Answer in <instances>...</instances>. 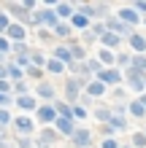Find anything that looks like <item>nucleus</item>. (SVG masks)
Returning <instances> with one entry per match:
<instances>
[{
    "instance_id": "nucleus-46",
    "label": "nucleus",
    "mask_w": 146,
    "mask_h": 148,
    "mask_svg": "<svg viewBox=\"0 0 146 148\" xmlns=\"http://www.w3.org/2000/svg\"><path fill=\"white\" fill-rule=\"evenodd\" d=\"M111 94H114V100H116V102H127V100H125V86H116V89H111Z\"/></svg>"
},
{
    "instance_id": "nucleus-4",
    "label": "nucleus",
    "mask_w": 146,
    "mask_h": 148,
    "mask_svg": "<svg viewBox=\"0 0 146 148\" xmlns=\"http://www.w3.org/2000/svg\"><path fill=\"white\" fill-rule=\"evenodd\" d=\"M98 81H100V84H106L108 89H116V86H122V84H125V73L119 70V67H103V73L98 75Z\"/></svg>"
},
{
    "instance_id": "nucleus-11",
    "label": "nucleus",
    "mask_w": 146,
    "mask_h": 148,
    "mask_svg": "<svg viewBox=\"0 0 146 148\" xmlns=\"http://www.w3.org/2000/svg\"><path fill=\"white\" fill-rule=\"evenodd\" d=\"M27 35H30V30L22 27L19 22H11V24H8V30H6V38L11 40V43H27Z\"/></svg>"
},
{
    "instance_id": "nucleus-15",
    "label": "nucleus",
    "mask_w": 146,
    "mask_h": 148,
    "mask_svg": "<svg viewBox=\"0 0 146 148\" xmlns=\"http://www.w3.org/2000/svg\"><path fill=\"white\" fill-rule=\"evenodd\" d=\"M76 5H79V3H65V0H57L54 14L60 16V22H71V16L76 14Z\"/></svg>"
},
{
    "instance_id": "nucleus-52",
    "label": "nucleus",
    "mask_w": 146,
    "mask_h": 148,
    "mask_svg": "<svg viewBox=\"0 0 146 148\" xmlns=\"http://www.w3.org/2000/svg\"><path fill=\"white\" fill-rule=\"evenodd\" d=\"M0 148H8V140H0Z\"/></svg>"
},
{
    "instance_id": "nucleus-38",
    "label": "nucleus",
    "mask_w": 146,
    "mask_h": 148,
    "mask_svg": "<svg viewBox=\"0 0 146 148\" xmlns=\"http://www.w3.org/2000/svg\"><path fill=\"white\" fill-rule=\"evenodd\" d=\"M130 145H133V148H146V135H143V132H133Z\"/></svg>"
},
{
    "instance_id": "nucleus-39",
    "label": "nucleus",
    "mask_w": 146,
    "mask_h": 148,
    "mask_svg": "<svg viewBox=\"0 0 146 148\" xmlns=\"http://www.w3.org/2000/svg\"><path fill=\"white\" fill-rule=\"evenodd\" d=\"M84 119H89V110L84 105H73V121H84Z\"/></svg>"
},
{
    "instance_id": "nucleus-7",
    "label": "nucleus",
    "mask_w": 146,
    "mask_h": 148,
    "mask_svg": "<svg viewBox=\"0 0 146 148\" xmlns=\"http://www.w3.org/2000/svg\"><path fill=\"white\" fill-rule=\"evenodd\" d=\"M35 143L38 148H54V143H60V135L54 127H41L38 135H35Z\"/></svg>"
},
{
    "instance_id": "nucleus-27",
    "label": "nucleus",
    "mask_w": 146,
    "mask_h": 148,
    "mask_svg": "<svg viewBox=\"0 0 146 148\" xmlns=\"http://www.w3.org/2000/svg\"><path fill=\"white\" fill-rule=\"evenodd\" d=\"M127 116H133V119H146V110L141 108L138 100H127Z\"/></svg>"
},
{
    "instance_id": "nucleus-13",
    "label": "nucleus",
    "mask_w": 146,
    "mask_h": 148,
    "mask_svg": "<svg viewBox=\"0 0 146 148\" xmlns=\"http://www.w3.org/2000/svg\"><path fill=\"white\" fill-rule=\"evenodd\" d=\"M76 127H79V124H76L73 119H60V116H57V121H54L57 135H60V137H68V140H71V135L76 132Z\"/></svg>"
},
{
    "instance_id": "nucleus-54",
    "label": "nucleus",
    "mask_w": 146,
    "mask_h": 148,
    "mask_svg": "<svg viewBox=\"0 0 146 148\" xmlns=\"http://www.w3.org/2000/svg\"><path fill=\"white\" fill-rule=\"evenodd\" d=\"M143 135H146V129H143Z\"/></svg>"
},
{
    "instance_id": "nucleus-35",
    "label": "nucleus",
    "mask_w": 146,
    "mask_h": 148,
    "mask_svg": "<svg viewBox=\"0 0 146 148\" xmlns=\"http://www.w3.org/2000/svg\"><path fill=\"white\" fill-rule=\"evenodd\" d=\"M11 94H14V97H22V94H30V86H27V81L11 84Z\"/></svg>"
},
{
    "instance_id": "nucleus-20",
    "label": "nucleus",
    "mask_w": 146,
    "mask_h": 148,
    "mask_svg": "<svg viewBox=\"0 0 146 148\" xmlns=\"http://www.w3.org/2000/svg\"><path fill=\"white\" fill-rule=\"evenodd\" d=\"M119 46H122V38L116 35V32H108L100 38V49H108V51H119Z\"/></svg>"
},
{
    "instance_id": "nucleus-37",
    "label": "nucleus",
    "mask_w": 146,
    "mask_h": 148,
    "mask_svg": "<svg viewBox=\"0 0 146 148\" xmlns=\"http://www.w3.org/2000/svg\"><path fill=\"white\" fill-rule=\"evenodd\" d=\"M35 38H38L41 43H51L54 32H51V30H46V27H38V30H35Z\"/></svg>"
},
{
    "instance_id": "nucleus-2",
    "label": "nucleus",
    "mask_w": 146,
    "mask_h": 148,
    "mask_svg": "<svg viewBox=\"0 0 146 148\" xmlns=\"http://www.w3.org/2000/svg\"><path fill=\"white\" fill-rule=\"evenodd\" d=\"M125 86L141 97V94L146 92V73H138V70H133V67L125 70Z\"/></svg>"
},
{
    "instance_id": "nucleus-31",
    "label": "nucleus",
    "mask_w": 146,
    "mask_h": 148,
    "mask_svg": "<svg viewBox=\"0 0 146 148\" xmlns=\"http://www.w3.org/2000/svg\"><path fill=\"white\" fill-rule=\"evenodd\" d=\"M87 70H89L92 78H98V75L103 73V65L98 62V57H89V59H87Z\"/></svg>"
},
{
    "instance_id": "nucleus-34",
    "label": "nucleus",
    "mask_w": 146,
    "mask_h": 148,
    "mask_svg": "<svg viewBox=\"0 0 146 148\" xmlns=\"http://www.w3.org/2000/svg\"><path fill=\"white\" fill-rule=\"evenodd\" d=\"M89 32H92V38H95V40H100L103 35H106V22H92Z\"/></svg>"
},
{
    "instance_id": "nucleus-43",
    "label": "nucleus",
    "mask_w": 146,
    "mask_h": 148,
    "mask_svg": "<svg viewBox=\"0 0 146 148\" xmlns=\"http://www.w3.org/2000/svg\"><path fill=\"white\" fill-rule=\"evenodd\" d=\"M98 132L103 135V140H106V137H116V132H114L108 124H98Z\"/></svg>"
},
{
    "instance_id": "nucleus-19",
    "label": "nucleus",
    "mask_w": 146,
    "mask_h": 148,
    "mask_svg": "<svg viewBox=\"0 0 146 148\" xmlns=\"http://www.w3.org/2000/svg\"><path fill=\"white\" fill-rule=\"evenodd\" d=\"M51 32H54V38H57L60 43H68V40H73V27H71L68 22H60V24H57V27L51 30Z\"/></svg>"
},
{
    "instance_id": "nucleus-25",
    "label": "nucleus",
    "mask_w": 146,
    "mask_h": 148,
    "mask_svg": "<svg viewBox=\"0 0 146 148\" xmlns=\"http://www.w3.org/2000/svg\"><path fill=\"white\" fill-rule=\"evenodd\" d=\"M46 62H49V54H44L38 49H30V65L33 67H46Z\"/></svg>"
},
{
    "instance_id": "nucleus-45",
    "label": "nucleus",
    "mask_w": 146,
    "mask_h": 148,
    "mask_svg": "<svg viewBox=\"0 0 146 148\" xmlns=\"http://www.w3.org/2000/svg\"><path fill=\"white\" fill-rule=\"evenodd\" d=\"M122 143L116 140V137H106V140H100V148H119Z\"/></svg>"
},
{
    "instance_id": "nucleus-44",
    "label": "nucleus",
    "mask_w": 146,
    "mask_h": 148,
    "mask_svg": "<svg viewBox=\"0 0 146 148\" xmlns=\"http://www.w3.org/2000/svg\"><path fill=\"white\" fill-rule=\"evenodd\" d=\"M11 105H14V94H0V108L11 110Z\"/></svg>"
},
{
    "instance_id": "nucleus-28",
    "label": "nucleus",
    "mask_w": 146,
    "mask_h": 148,
    "mask_svg": "<svg viewBox=\"0 0 146 148\" xmlns=\"http://www.w3.org/2000/svg\"><path fill=\"white\" fill-rule=\"evenodd\" d=\"M108 127L119 135V132H125L130 124H127V116H116V113H114V116H111V121H108Z\"/></svg>"
},
{
    "instance_id": "nucleus-14",
    "label": "nucleus",
    "mask_w": 146,
    "mask_h": 148,
    "mask_svg": "<svg viewBox=\"0 0 146 148\" xmlns=\"http://www.w3.org/2000/svg\"><path fill=\"white\" fill-rule=\"evenodd\" d=\"M49 57H51V59H60L65 67L73 62V54H71V49H68V43H57V46L51 49V54H49Z\"/></svg>"
},
{
    "instance_id": "nucleus-32",
    "label": "nucleus",
    "mask_w": 146,
    "mask_h": 148,
    "mask_svg": "<svg viewBox=\"0 0 146 148\" xmlns=\"http://www.w3.org/2000/svg\"><path fill=\"white\" fill-rule=\"evenodd\" d=\"M30 43H11V57H27Z\"/></svg>"
},
{
    "instance_id": "nucleus-40",
    "label": "nucleus",
    "mask_w": 146,
    "mask_h": 148,
    "mask_svg": "<svg viewBox=\"0 0 146 148\" xmlns=\"http://www.w3.org/2000/svg\"><path fill=\"white\" fill-rule=\"evenodd\" d=\"M16 148H38V143H35V137H19Z\"/></svg>"
},
{
    "instance_id": "nucleus-26",
    "label": "nucleus",
    "mask_w": 146,
    "mask_h": 148,
    "mask_svg": "<svg viewBox=\"0 0 146 148\" xmlns=\"http://www.w3.org/2000/svg\"><path fill=\"white\" fill-rule=\"evenodd\" d=\"M44 70H46L49 75H62V73H68V67L60 62V59H51V57H49V62H46Z\"/></svg>"
},
{
    "instance_id": "nucleus-18",
    "label": "nucleus",
    "mask_w": 146,
    "mask_h": 148,
    "mask_svg": "<svg viewBox=\"0 0 146 148\" xmlns=\"http://www.w3.org/2000/svg\"><path fill=\"white\" fill-rule=\"evenodd\" d=\"M127 43H130V49H133V54H146V35L143 32L135 30L130 38H127Z\"/></svg>"
},
{
    "instance_id": "nucleus-22",
    "label": "nucleus",
    "mask_w": 146,
    "mask_h": 148,
    "mask_svg": "<svg viewBox=\"0 0 146 148\" xmlns=\"http://www.w3.org/2000/svg\"><path fill=\"white\" fill-rule=\"evenodd\" d=\"M68 24H71L73 30H79V32H87V30L92 27V22H89V19H87L84 14H79V11H76V14L71 16V22H68Z\"/></svg>"
},
{
    "instance_id": "nucleus-48",
    "label": "nucleus",
    "mask_w": 146,
    "mask_h": 148,
    "mask_svg": "<svg viewBox=\"0 0 146 148\" xmlns=\"http://www.w3.org/2000/svg\"><path fill=\"white\" fill-rule=\"evenodd\" d=\"M0 81H8V70H6V65H0Z\"/></svg>"
},
{
    "instance_id": "nucleus-10",
    "label": "nucleus",
    "mask_w": 146,
    "mask_h": 148,
    "mask_svg": "<svg viewBox=\"0 0 146 148\" xmlns=\"http://www.w3.org/2000/svg\"><path fill=\"white\" fill-rule=\"evenodd\" d=\"M116 19H119V22H125L127 27H133V30H138V27H141V22H143L141 16L133 11V5H125V8H119V11H116Z\"/></svg>"
},
{
    "instance_id": "nucleus-50",
    "label": "nucleus",
    "mask_w": 146,
    "mask_h": 148,
    "mask_svg": "<svg viewBox=\"0 0 146 148\" xmlns=\"http://www.w3.org/2000/svg\"><path fill=\"white\" fill-rule=\"evenodd\" d=\"M8 59H11V57H6V54H0V65H6Z\"/></svg>"
},
{
    "instance_id": "nucleus-16",
    "label": "nucleus",
    "mask_w": 146,
    "mask_h": 148,
    "mask_svg": "<svg viewBox=\"0 0 146 148\" xmlns=\"http://www.w3.org/2000/svg\"><path fill=\"white\" fill-rule=\"evenodd\" d=\"M68 49H71V54H73V62H87L89 54H87V46H84L81 40H68Z\"/></svg>"
},
{
    "instance_id": "nucleus-6",
    "label": "nucleus",
    "mask_w": 146,
    "mask_h": 148,
    "mask_svg": "<svg viewBox=\"0 0 146 148\" xmlns=\"http://www.w3.org/2000/svg\"><path fill=\"white\" fill-rule=\"evenodd\" d=\"M35 100L38 102H54L57 100V86L51 84V81H41V84H35Z\"/></svg>"
},
{
    "instance_id": "nucleus-29",
    "label": "nucleus",
    "mask_w": 146,
    "mask_h": 148,
    "mask_svg": "<svg viewBox=\"0 0 146 148\" xmlns=\"http://www.w3.org/2000/svg\"><path fill=\"white\" fill-rule=\"evenodd\" d=\"M130 65H133V54H127V51H116V67L119 70H130Z\"/></svg>"
},
{
    "instance_id": "nucleus-12",
    "label": "nucleus",
    "mask_w": 146,
    "mask_h": 148,
    "mask_svg": "<svg viewBox=\"0 0 146 148\" xmlns=\"http://www.w3.org/2000/svg\"><path fill=\"white\" fill-rule=\"evenodd\" d=\"M106 94H108V86L100 84L98 78H92L87 84V89H84V97H89V100H100V97H106Z\"/></svg>"
},
{
    "instance_id": "nucleus-36",
    "label": "nucleus",
    "mask_w": 146,
    "mask_h": 148,
    "mask_svg": "<svg viewBox=\"0 0 146 148\" xmlns=\"http://www.w3.org/2000/svg\"><path fill=\"white\" fill-rule=\"evenodd\" d=\"M11 124H14V113L8 110V108H0V127L6 129V127H11Z\"/></svg>"
},
{
    "instance_id": "nucleus-42",
    "label": "nucleus",
    "mask_w": 146,
    "mask_h": 148,
    "mask_svg": "<svg viewBox=\"0 0 146 148\" xmlns=\"http://www.w3.org/2000/svg\"><path fill=\"white\" fill-rule=\"evenodd\" d=\"M0 54H6V57H11V40H8L6 35H0Z\"/></svg>"
},
{
    "instance_id": "nucleus-9",
    "label": "nucleus",
    "mask_w": 146,
    "mask_h": 148,
    "mask_svg": "<svg viewBox=\"0 0 146 148\" xmlns=\"http://www.w3.org/2000/svg\"><path fill=\"white\" fill-rule=\"evenodd\" d=\"M14 105L16 108H19L22 113H27V116H33V113H35L38 110V105H41V102L35 100V94H22V97H14Z\"/></svg>"
},
{
    "instance_id": "nucleus-51",
    "label": "nucleus",
    "mask_w": 146,
    "mask_h": 148,
    "mask_svg": "<svg viewBox=\"0 0 146 148\" xmlns=\"http://www.w3.org/2000/svg\"><path fill=\"white\" fill-rule=\"evenodd\" d=\"M0 140H6V129L3 127H0Z\"/></svg>"
},
{
    "instance_id": "nucleus-5",
    "label": "nucleus",
    "mask_w": 146,
    "mask_h": 148,
    "mask_svg": "<svg viewBox=\"0 0 146 148\" xmlns=\"http://www.w3.org/2000/svg\"><path fill=\"white\" fill-rule=\"evenodd\" d=\"M106 30H108V32H116V35L122 38V40H127V38H130L133 32H135L133 27H127L125 22H119L114 14H108V16H106Z\"/></svg>"
},
{
    "instance_id": "nucleus-3",
    "label": "nucleus",
    "mask_w": 146,
    "mask_h": 148,
    "mask_svg": "<svg viewBox=\"0 0 146 148\" xmlns=\"http://www.w3.org/2000/svg\"><path fill=\"white\" fill-rule=\"evenodd\" d=\"M33 119H35V124H41V127H54L57 110H54V105H49V102H41L38 110L33 113Z\"/></svg>"
},
{
    "instance_id": "nucleus-1",
    "label": "nucleus",
    "mask_w": 146,
    "mask_h": 148,
    "mask_svg": "<svg viewBox=\"0 0 146 148\" xmlns=\"http://www.w3.org/2000/svg\"><path fill=\"white\" fill-rule=\"evenodd\" d=\"M14 132L19 135V137H35L38 135V124H35V119L27 116V113H22V116H14Z\"/></svg>"
},
{
    "instance_id": "nucleus-30",
    "label": "nucleus",
    "mask_w": 146,
    "mask_h": 148,
    "mask_svg": "<svg viewBox=\"0 0 146 148\" xmlns=\"http://www.w3.org/2000/svg\"><path fill=\"white\" fill-rule=\"evenodd\" d=\"M44 75H46L44 67H33V65H30L27 70H24V78H27V81H38V84H41V81H46Z\"/></svg>"
},
{
    "instance_id": "nucleus-49",
    "label": "nucleus",
    "mask_w": 146,
    "mask_h": 148,
    "mask_svg": "<svg viewBox=\"0 0 146 148\" xmlns=\"http://www.w3.org/2000/svg\"><path fill=\"white\" fill-rule=\"evenodd\" d=\"M135 100H138V102H141V108H143V110H146V92H143V94H141V97H135Z\"/></svg>"
},
{
    "instance_id": "nucleus-33",
    "label": "nucleus",
    "mask_w": 146,
    "mask_h": 148,
    "mask_svg": "<svg viewBox=\"0 0 146 148\" xmlns=\"http://www.w3.org/2000/svg\"><path fill=\"white\" fill-rule=\"evenodd\" d=\"M133 70H138V73H146V54H133Z\"/></svg>"
},
{
    "instance_id": "nucleus-17",
    "label": "nucleus",
    "mask_w": 146,
    "mask_h": 148,
    "mask_svg": "<svg viewBox=\"0 0 146 148\" xmlns=\"http://www.w3.org/2000/svg\"><path fill=\"white\" fill-rule=\"evenodd\" d=\"M89 116L95 119V121H100V124H108L111 116H114V108H111V105H95V108L89 110Z\"/></svg>"
},
{
    "instance_id": "nucleus-24",
    "label": "nucleus",
    "mask_w": 146,
    "mask_h": 148,
    "mask_svg": "<svg viewBox=\"0 0 146 148\" xmlns=\"http://www.w3.org/2000/svg\"><path fill=\"white\" fill-rule=\"evenodd\" d=\"M51 105H54V110H57V116H60V119H73V105H71V102H65V100H54Z\"/></svg>"
},
{
    "instance_id": "nucleus-8",
    "label": "nucleus",
    "mask_w": 146,
    "mask_h": 148,
    "mask_svg": "<svg viewBox=\"0 0 146 148\" xmlns=\"http://www.w3.org/2000/svg\"><path fill=\"white\" fill-rule=\"evenodd\" d=\"M71 145L73 148H89L92 145V129L89 127H76V132L71 135Z\"/></svg>"
},
{
    "instance_id": "nucleus-23",
    "label": "nucleus",
    "mask_w": 146,
    "mask_h": 148,
    "mask_svg": "<svg viewBox=\"0 0 146 148\" xmlns=\"http://www.w3.org/2000/svg\"><path fill=\"white\" fill-rule=\"evenodd\" d=\"M6 70H8V81H11V84L27 81V78H24V70H22V67H16V65L11 62V59H8V62H6Z\"/></svg>"
},
{
    "instance_id": "nucleus-41",
    "label": "nucleus",
    "mask_w": 146,
    "mask_h": 148,
    "mask_svg": "<svg viewBox=\"0 0 146 148\" xmlns=\"http://www.w3.org/2000/svg\"><path fill=\"white\" fill-rule=\"evenodd\" d=\"M14 19L8 16L6 11H0V35H6V30H8V24H11Z\"/></svg>"
},
{
    "instance_id": "nucleus-53",
    "label": "nucleus",
    "mask_w": 146,
    "mask_h": 148,
    "mask_svg": "<svg viewBox=\"0 0 146 148\" xmlns=\"http://www.w3.org/2000/svg\"><path fill=\"white\" fill-rule=\"evenodd\" d=\"M119 148H133V145H130V143H122V145H119Z\"/></svg>"
},
{
    "instance_id": "nucleus-47",
    "label": "nucleus",
    "mask_w": 146,
    "mask_h": 148,
    "mask_svg": "<svg viewBox=\"0 0 146 148\" xmlns=\"http://www.w3.org/2000/svg\"><path fill=\"white\" fill-rule=\"evenodd\" d=\"M92 40H95V38H92V32L87 30V32H81V43H92Z\"/></svg>"
},
{
    "instance_id": "nucleus-21",
    "label": "nucleus",
    "mask_w": 146,
    "mask_h": 148,
    "mask_svg": "<svg viewBox=\"0 0 146 148\" xmlns=\"http://www.w3.org/2000/svg\"><path fill=\"white\" fill-rule=\"evenodd\" d=\"M95 57H98V62H100L103 67H116V51L98 49V51H95Z\"/></svg>"
}]
</instances>
